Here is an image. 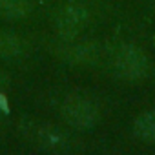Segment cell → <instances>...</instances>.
Wrapping results in <instances>:
<instances>
[{
  "label": "cell",
  "instance_id": "cell-8",
  "mask_svg": "<svg viewBox=\"0 0 155 155\" xmlns=\"http://www.w3.org/2000/svg\"><path fill=\"white\" fill-rule=\"evenodd\" d=\"M24 53V42L18 35L0 29V58L4 60H15L22 57Z\"/></svg>",
  "mask_w": 155,
  "mask_h": 155
},
{
  "label": "cell",
  "instance_id": "cell-6",
  "mask_svg": "<svg viewBox=\"0 0 155 155\" xmlns=\"http://www.w3.org/2000/svg\"><path fill=\"white\" fill-rule=\"evenodd\" d=\"M133 135L148 144H155V110H146L133 120Z\"/></svg>",
  "mask_w": 155,
  "mask_h": 155
},
{
  "label": "cell",
  "instance_id": "cell-5",
  "mask_svg": "<svg viewBox=\"0 0 155 155\" xmlns=\"http://www.w3.org/2000/svg\"><path fill=\"white\" fill-rule=\"evenodd\" d=\"M35 139L44 150H49V151H64L68 148V144H69L68 137L60 130H57L53 126H48V124L38 128Z\"/></svg>",
  "mask_w": 155,
  "mask_h": 155
},
{
  "label": "cell",
  "instance_id": "cell-1",
  "mask_svg": "<svg viewBox=\"0 0 155 155\" xmlns=\"http://www.w3.org/2000/svg\"><path fill=\"white\" fill-rule=\"evenodd\" d=\"M110 68L113 75L126 82H139L150 75V57L135 44H119L110 53Z\"/></svg>",
  "mask_w": 155,
  "mask_h": 155
},
{
  "label": "cell",
  "instance_id": "cell-4",
  "mask_svg": "<svg viewBox=\"0 0 155 155\" xmlns=\"http://www.w3.org/2000/svg\"><path fill=\"white\" fill-rule=\"evenodd\" d=\"M55 55L71 64V66H93L101 58V46L93 40H75V38H62L60 44L53 49Z\"/></svg>",
  "mask_w": 155,
  "mask_h": 155
},
{
  "label": "cell",
  "instance_id": "cell-2",
  "mask_svg": "<svg viewBox=\"0 0 155 155\" xmlns=\"http://www.w3.org/2000/svg\"><path fill=\"white\" fill-rule=\"evenodd\" d=\"M60 115L75 130H91L99 120V106L84 95H68L60 106Z\"/></svg>",
  "mask_w": 155,
  "mask_h": 155
},
{
  "label": "cell",
  "instance_id": "cell-9",
  "mask_svg": "<svg viewBox=\"0 0 155 155\" xmlns=\"http://www.w3.org/2000/svg\"><path fill=\"white\" fill-rule=\"evenodd\" d=\"M8 86H9V75H8L2 68H0V91L6 90Z\"/></svg>",
  "mask_w": 155,
  "mask_h": 155
},
{
  "label": "cell",
  "instance_id": "cell-12",
  "mask_svg": "<svg viewBox=\"0 0 155 155\" xmlns=\"http://www.w3.org/2000/svg\"><path fill=\"white\" fill-rule=\"evenodd\" d=\"M153 2H155V0H153Z\"/></svg>",
  "mask_w": 155,
  "mask_h": 155
},
{
  "label": "cell",
  "instance_id": "cell-7",
  "mask_svg": "<svg viewBox=\"0 0 155 155\" xmlns=\"http://www.w3.org/2000/svg\"><path fill=\"white\" fill-rule=\"evenodd\" d=\"M33 13L31 0H0V18L20 20Z\"/></svg>",
  "mask_w": 155,
  "mask_h": 155
},
{
  "label": "cell",
  "instance_id": "cell-11",
  "mask_svg": "<svg viewBox=\"0 0 155 155\" xmlns=\"http://www.w3.org/2000/svg\"><path fill=\"white\" fill-rule=\"evenodd\" d=\"M66 2H82V0H66Z\"/></svg>",
  "mask_w": 155,
  "mask_h": 155
},
{
  "label": "cell",
  "instance_id": "cell-3",
  "mask_svg": "<svg viewBox=\"0 0 155 155\" xmlns=\"http://www.w3.org/2000/svg\"><path fill=\"white\" fill-rule=\"evenodd\" d=\"M90 22V11L81 2H68L53 15V28L60 38H77Z\"/></svg>",
  "mask_w": 155,
  "mask_h": 155
},
{
  "label": "cell",
  "instance_id": "cell-10",
  "mask_svg": "<svg viewBox=\"0 0 155 155\" xmlns=\"http://www.w3.org/2000/svg\"><path fill=\"white\" fill-rule=\"evenodd\" d=\"M2 111V110H0ZM2 126H4V120H2V113H0V131H2Z\"/></svg>",
  "mask_w": 155,
  "mask_h": 155
}]
</instances>
